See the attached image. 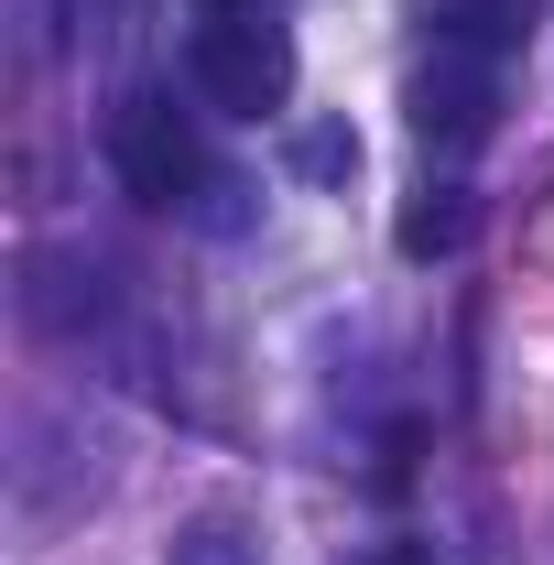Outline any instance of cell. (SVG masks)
I'll use <instances>...</instances> for the list:
<instances>
[{
	"label": "cell",
	"mask_w": 554,
	"mask_h": 565,
	"mask_svg": "<svg viewBox=\"0 0 554 565\" xmlns=\"http://www.w3.org/2000/svg\"><path fill=\"white\" fill-rule=\"evenodd\" d=\"M348 163H359V141H348V131H316V141H305V174H348Z\"/></svg>",
	"instance_id": "cell-6"
},
{
	"label": "cell",
	"mask_w": 554,
	"mask_h": 565,
	"mask_svg": "<svg viewBox=\"0 0 554 565\" xmlns=\"http://www.w3.org/2000/svg\"><path fill=\"white\" fill-rule=\"evenodd\" d=\"M489 120H500V87H489L479 66H424L414 76V131L424 141L468 152V141H489Z\"/></svg>",
	"instance_id": "cell-3"
},
{
	"label": "cell",
	"mask_w": 554,
	"mask_h": 565,
	"mask_svg": "<svg viewBox=\"0 0 554 565\" xmlns=\"http://www.w3.org/2000/svg\"><path fill=\"white\" fill-rule=\"evenodd\" d=\"M196 11H207V22H251L262 0H196Z\"/></svg>",
	"instance_id": "cell-7"
},
{
	"label": "cell",
	"mask_w": 554,
	"mask_h": 565,
	"mask_svg": "<svg viewBox=\"0 0 554 565\" xmlns=\"http://www.w3.org/2000/svg\"><path fill=\"white\" fill-rule=\"evenodd\" d=\"M196 87H207L217 109H239V120H262L294 98V44H283V22H207L196 33Z\"/></svg>",
	"instance_id": "cell-2"
},
{
	"label": "cell",
	"mask_w": 554,
	"mask_h": 565,
	"mask_svg": "<svg viewBox=\"0 0 554 565\" xmlns=\"http://www.w3.org/2000/svg\"><path fill=\"white\" fill-rule=\"evenodd\" d=\"M370 565H435V555H424V544H392V555H370Z\"/></svg>",
	"instance_id": "cell-8"
},
{
	"label": "cell",
	"mask_w": 554,
	"mask_h": 565,
	"mask_svg": "<svg viewBox=\"0 0 554 565\" xmlns=\"http://www.w3.org/2000/svg\"><path fill=\"white\" fill-rule=\"evenodd\" d=\"M435 11H446V33H457V44H489V55H500V44H522V33H533V11H544V0H435Z\"/></svg>",
	"instance_id": "cell-5"
},
{
	"label": "cell",
	"mask_w": 554,
	"mask_h": 565,
	"mask_svg": "<svg viewBox=\"0 0 554 565\" xmlns=\"http://www.w3.org/2000/svg\"><path fill=\"white\" fill-rule=\"evenodd\" d=\"M109 163H120V185H131L141 207H185L196 174H207V152H196V131L174 120L163 87H131V98H120V120H109Z\"/></svg>",
	"instance_id": "cell-1"
},
{
	"label": "cell",
	"mask_w": 554,
	"mask_h": 565,
	"mask_svg": "<svg viewBox=\"0 0 554 565\" xmlns=\"http://www.w3.org/2000/svg\"><path fill=\"white\" fill-rule=\"evenodd\" d=\"M457 239H468V196H457V185H424L414 207H403V228H392L403 262H446Z\"/></svg>",
	"instance_id": "cell-4"
}]
</instances>
